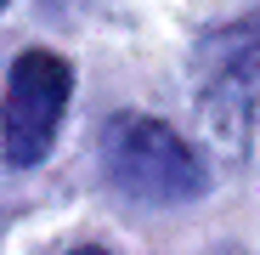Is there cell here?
Wrapping results in <instances>:
<instances>
[{"mask_svg":"<svg viewBox=\"0 0 260 255\" xmlns=\"http://www.w3.org/2000/svg\"><path fill=\"white\" fill-rule=\"evenodd\" d=\"M68 255H108V249H96V244H79V249H68Z\"/></svg>","mask_w":260,"mask_h":255,"instance_id":"cell-3","label":"cell"},{"mask_svg":"<svg viewBox=\"0 0 260 255\" xmlns=\"http://www.w3.org/2000/svg\"><path fill=\"white\" fill-rule=\"evenodd\" d=\"M0 6H6V0H0Z\"/></svg>","mask_w":260,"mask_h":255,"instance_id":"cell-4","label":"cell"},{"mask_svg":"<svg viewBox=\"0 0 260 255\" xmlns=\"http://www.w3.org/2000/svg\"><path fill=\"white\" fill-rule=\"evenodd\" d=\"M74 91V68L57 51H23L6 79V102H0V148L12 164H40L57 142V125Z\"/></svg>","mask_w":260,"mask_h":255,"instance_id":"cell-2","label":"cell"},{"mask_svg":"<svg viewBox=\"0 0 260 255\" xmlns=\"http://www.w3.org/2000/svg\"><path fill=\"white\" fill-rule=\"evenodd\" d=\"M102 164L113 187H124L142 204H181L204 193V164L198 153L170 131V125L147 119V114H119L102 131Z\"/></svg>","mask_w":260,"mask_h":255,"instance_id":"cell-1","label":"cell"}]
</instances>
